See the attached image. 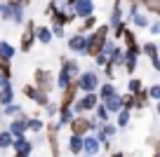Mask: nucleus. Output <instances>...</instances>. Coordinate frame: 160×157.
<instances>
[{
	"instance_id": "nucleus-1",
	"label": "nucleus",
	"mask_w": 160,
	"mask_h": 157,
	"mask_svg": "<svg viewBox=\"0 0 160 157\" xmlns=\"http://www.w3.org/2000/svg\"><path fill=\"white\" fill-rule=\"evenodd\" d=\"M108 35H111L108 24H101V26H97V28L92 31L90 35H85V40H87V42H85V54L94 59V56L99 54L101 49H104V45L108 42Z\"/></svg>"
},
{
	"instance_id": "nucleus-2",
	"label": "nucleus",
	"mask_w": 160,
	"mask_h": 157,
	"mask_svg": "<svg viewBox=\"0 0 160 157\" xmlns=\"http://www.w3.org/2000/svg\"><path fill=\"white\" fill-rule=\"evenodd\" d=\"M33 87L40 89V92H45V94H50L52 89H54V75L50 73V68H35Z\"/></svg>"
},
{
	"instance_id": "nucleus-3",
	"label": "nucleus",
	"mask_w": 160,
	"mask_h": 157,
	"mask_svg": "<svg viewBox=\"0 0 160 157\" xmlns=\"http://www.w3.org/2000/svg\"><path fill=\"white\" fill-rule=\"evenodd\" d=\"M97 103H99V96H97V92H90V94H82V96L75 98L73 106H71V110H73L75 115H85L87 110H94Z\"/></svg>"
},
{
	"instance_id": "nucleus-4",
	"label": "nucleus",
	"mask_w": 160,
	"mask_h": 157,
	"mask_svg": "<svg viewBox=\"0 0 160 157\" xmlns=\"http://www.w3.org/2000/svg\"><path fill=\"white\" fill-rule=\"evenodd\" d=\"M75 82H78V89L82 94H90V92H97L99 89V75L94 73V70H85V73H80L78 78H75Z\"/></svg>"
},
{
	"instance_id": "nucleus-5",
	"label": "nucleus",
	"mask_w": 160,
	"mask_h": 157,
	"mask_svg": "<svg viewBox=\"0 0 160 157\" xmlns=\"http://www.w3.org/2000/svg\"><path fill=\"white\" fill-rule=\"evenodd\" d=\"M35 21L33 19H28L24 24V31H21V40H19V52H24V54H28L31 52V47H33V42H35Z\"/></svg>"
},
{
	"instance_id": "nucleus-6",
	"label": "nucleus",
	"mask_w": 160,
	"mask_h": 157,
	"mask_svg": "<svg viewBox=\"0 0 160 157\" xmlns=\"http://www.w3.org/2000/svg\"><path fill=\"white\" fill-rule=\"evenodd\" d=\"M47 148L52 157H61V145H59V124L47 122Z\"/></svg>"
},
{
	"instance_id": "nucleus-7",
	"label": "nucleus",
	"mask_w": 160,
	"mask_h": 157,
	"mask_svg": "<svg viewBox=\"0 0 160 157\" xmlns=\"http://www.w3.org/2000/svg\"><path fill=\"white\" fill-rule=\"evenodd\" d=\"M71 136H87L90 134V117L85 115H73V120L68 122Z\"/></svg>"
},
{
	"instance_id": "nucleus-8",
	"label": "nucleus",
	"mask_w": 160,
	"mask_h": 157,
	"mask_svg": "<svg viewBox=\"0 0 160 157\" xmlns=\"http://www.w3.org/2000/svg\"><path fill=\"white\" fill-rule=\"evenodd\" d=\"M78 94H80V89H78V82H71V84H66L64 89H61V101H59V110H66V108H71L73 106V101L78 98Z\"/></svg>"
},
{
	"instance_id": "nucleus-9",
	"label": "nucleus",
	"mask_w": 160,
	"mask_h": 157,
	"mask_svg": "<svg viewBox=\"0 0 160 157\" xmlns=\"http://www.w3.org/2000/svg\"><path fill=\"white\" fill-rule=\"evenodd\" d=\"M120 40H122V47H125V52H132V54L141 56V45H139V40H137V33H134L132 28H125V31H122Z\"/></svg>"
},
{
	"instance_id": "nucleus-10",
	"label": "nucleus",
	"mask_w": 160,
	"mask_h": 157,
	"mask_svg": "<svg viewBox=\"0 0 160 157\" xmlns=\"http://www.w3.org/2000/svg\"><path fill=\"white\" fill-rule=\"evenodd\" d=\"M21 92H24V96H26V98H31L33 103H38L40 108H45L47 103H50V94L40 92V89H35L33 84H24V89H21Z\"/></svg>"
},
{
	"instance_id": "nucleus-11",
	"label": "nucleus",
	"mask_w": 160,
	"mask_h": 157,
	"mask_svg": "<svg viewBox=\"0 0 160 157\" xmlns=\"http://www.w3.org/2000/svg\"><path fill=\"white\" fill-rule=\"evenodd\" d=\"M12 148H14V155H21V157H31V152H33V143L24 136H14V141H12Z\"/></svg>"
},
{
	"instance_id": "nucleus-12",
	"label": "nucleus",
	"mask_w": 160,
	"mask_h": 157,
	"mask_svg": "<svg viewBox=\"0 0 160 157\" xmlns=\"http://www.w3.org/2000/svg\"><path fill=\"white\" fill-rule=\"evenodd\" d=\"M141 54L148 56L151 68H153V70H160V54H158V45H155V42H144V47H141Z\"/></svg>"
},
{
	"instance_id": "nucleus-13",
	"label": "nucleus",
	"mask_w": 160,
	"mask_h": 157,
	"mask_svg": "<svg viewBox=\"0 0 160 157\" xmlns=\"http://www.w3.org/2000/svg\"><path fill=\"white\" fill-rule=\"evenodd\" d=\"M73 12H75V17H80V19L92 17L94 14V0H75L73 2Z\"/></svg>"
},
{
	"instance_id": "nucleus-14",
	"label": "nucleus",
	"mask_w": 160,
	"mask_h": 157,
	"mask_svg": "<svg viewBox=\"0 0 160 157\" xmlns=\"http://www.w3.org/2000/svg\"><path fill=\"white\" fill-rule=\"evenodd\" d=\"M7 103H14V87H12L10 80H0V108L7 106Z\"/></svg>"
},
{
	"instance_id": "nucleus-15",
	"label": "nucleus",
	"mask_w": 160,
	"mask_h": 157,
	"mask_svg": "<svg viewBox=\"0 0 160 157\" xmlns=\"http://www.w3.org/2000/svg\"><path fill=\"white\" fill-rule=\"evenodd\" d=\"M26 122H28V115L26 113L17 115L14 120H10V129H7V131H10L12 136H24L26 134Z\"/></svg>"
},
{
	"instance_id": "nucleus-16",
	"label": "nucleus",
	"mask_w": 160,
	"mask_h": 157,
	"mask_svg": "<svg viewBox=\"0 0 160 157\" xmlns=\"http://www.w3.org/2000/svg\"><path fill=\"white\" fill-rule=\"evenodd\" d=\"M137 66H139V56L132 54V52H125V49H122V66H120V68H125V73L134 75Z\"/></svg>"
},
{
	"instance_id": "nucleus-17",
	"label": "nucleus",
	"mask_w": 160,
	"mask_h": 157,
	"mask_svg": "<svg viewBox=\"0 0 160 157\" xmlns=\"http://www.w3.org/2000/svg\"><path fill=\"white\" fill-rule=\"evenodd\" d=\"M85 35H80V33H75V35H71L68 40H66V45H68V49L71 52H75V54H85Z\"/></svg>"
},
{
	"instance_id": "nucleus-18",
	"label": "nucleus",
	"mask_w": 160,
	"mask_h": 157,
	"mask_svg": "<svg viewBox=\"0 0 160 157\" xmlns=\"http://www.w3.org/2000/svg\"><path fill=\"white\" fill-rule=\"evenodd\" d=\"M99 141H97L94 136H90V134H87V136H82V152H85L87 157H94L97 152H99Z\"/></svg>"
},
{
	"instance_id": "nucleus-19",
	"label": "nucleus",
	"mask_w": 160,
	"mask_h": 157,
	"mask_svg": "<svg viewBox=\"0 0 160 157\" xmlns=\"http://www.w3.org/2000/svg\"><path fill=\"white\" fill-rule=\"evenodd\" d=\"M132 101H134V103H132V108H137V110H144V108L151 106V98H148V94H146V89L132 94Z\"/></svg>"
},
{
	"instance_id": "nucleus-20",
	"label": "nucleus",
	"mask_w": 160,
	"mask_h": 157,
	"mask_svg": "<svg viewBox=\"0 0 160 157\" xmlns=\"http://www.w3.org/2000/svg\"><path fill=\"white\" fill-rule=\"evenodd\" d=\"M35 40L47 47V45L52 42V31L47 28V26H35Z\"/></svg>"
},
{
	"instance_id": "nucleus-21",
	"label": "nucleus",
	"mask_w": 160,
	"mask_h": 157,
	"mask_svg": "<svg viewBox=\"0 0 160 157\" xmlns=\"http://www.w3.org/2000/svg\"><path fill=\"white\" fill-rule=\"evenodd\" d=\"M97 26H99V21H97L94 14H92V17H85V19H82V24H80V28H78V33H80V35H87V33H92Z\"/></svg>"
},
{
	"instance_id": "nucleus-22",
	"label": "nucleus",
	"mask_w": 160,
	"mask_h": 157,
	"mask_svg": "<svg viewBox=\"0 0 160 157\" xmlns=\"http://www.w3.org/2000/svg\"><path fill=\"white\" fill-rule=\"evenodd\" d=\"M14 54H17V47H12L7 40H0V59L12 61V59H14Z\"/></svg>"
},
{
	"instance_id": "nucleus-23",
	"label": "nucleus",
	"mask_w": 160,
	"mask_h": 157,
	"mask_svg": "<svg viewBox=\"0 0 160 157\" xmlns=\"http://www.w3.org/2000/svg\"><path fill=\"white\" fill-rule=\"evenodd\" d=\"M61 68H64L66 73H71L73 78H78V75H80V66H78V61H75V59H66V56H64V59H61Z\"/></svg>"
},
{
	"instance_id": "nucleus-24",
	"label": "nucleus",
	"mask_w": 160,
	"mask_h": 157,
	"mask_svg": "<svg viewBox=\"0 0 160 157\" xmlns=\"http://www.w3.org/2000/svg\"><path fill=\"white\" fill-rule=\"evenodd\" d=\"M68 152L71 155H82V136H68Z\"/></svg>"
},
{
	"instance_id": "nucleus-25",
	"label": "nucleus",
	"mask_w": 160,
	"mask_h": 157,
	"mask_svg": "<svg viewBox=\"0 0 160 157\" xmlns=\"http://www.w3.org/2000/svg\"><path fill=\"white\" fill-rule=\"evenodd\" d=\"M115 87H113V82H104V84H99V101H106V98H111V96H115Z\"/></svg>"
},
{
	"instance_id": "nucleus-26",
	"label": "nucleus",
	"mask_w": 160,
	"mask_h": 157,
	"mask_svg": "<svg viewBox=\"0 0 160 157\" xmlns=\"http://www.w3.org/2000/svg\"><path fill=\"white\" fill-rule=\"evenodd\" d=\"M137 5H141L151 14H160V0H137Z\"/></svg>"
},
{
	"instance_id": "nucleus-27",
	"label": "nucleus",
	"mask_w": 160,
	"mask_h": 157,
	"mask_svg": "<svg viewBox=\"0 0 160 157\" xmlns=\"http://www.w3.org/2000/svg\"><path fill=\"white\" fill-rule=\"evenodd\" d=\"M104 103V108L108 110V113H118L122 106H120V94H115V96H111V98H106V101H101Z\"/></svg>"
},
{
	"instance_id": "nucleus-28",
	"label": "nucleus",
	"mask_w": 160,
	"mask_h": 157,
	"mask_svg": "<svg viewBox=\"0 0 160 157\" xmlns=\"http://www.w3.org/2000/svg\"><path fill=\"white\" fill-rule=\"evenodd\" d=\"M127 124H130V110H125V108H120L118 113H115V127H120V129H125Z\"/></svg>"
},
{
	"instance_id": "nucleus-29",
	"label": "nucleus",
	"mask_w": 160,
	"mask_h": 157,
	"mask_svg": "<svg viewBox=\"0 0 160 157\" xmlns=\"http://www.w3.org/2000/svg\"><path fill=\"white\" fill-rule=\"evenodd\" d=\"M94 113H97V122H99V124H104V122H108V117H111V113H108V110H106L104 108V103H97V106H94Z\"/></svg>"
},
{
	"instance_id": "nucleus-30",
	"label": "nucleus",
	"mask_w": 160,
	"mask_h": 157,
	"mask_svg": "<svg viewBox=\"0 0 160 157\" xmlns=\"http://www.w3.org/2000/svg\"><path fill=\"white\" fill-rule=\"evenodd\" d=\"M73 80H75L73 75H71V73H66V70L61 68V70H59V75H57V82H54V84H57V87H61V89H64L66 84H71Z\"/></svg>"
},
{
	"instance_id": "nucleus-31",
	"label": "nucleus",
	"mask_w": 160,
	"mask_h": 157,
	"mask_svg": "<svg viewBox=\"0 0 160 157\" xmlns=\"http://www.w3.org/2000/svg\"><path fill=\"white\" fill-rule=\"evenodd\" d=\"M45 129V122L40 117H28V122H26V131H42Z\"/></svg>"
},
{
	"instance_id": "nucleus-32",
	"label": "nucleus",
	"mask_w": 160,
	"mask_h": 157,
	"mask_svg": "<svg viewBox=\"0 0 160 157\" xmlns=\"http://www.w3.org/2000/svg\"><path fill=\"white\" fill-rule=\"evenodd\" d=\"M2 113H5L7 117H17V115H21L24 110H21L19 103H7V106H2Z\"/></svg>"
},
{
	"instance_id": "nucleus-33",
	"label": "nucleus",
	"mask_w": 160,
	"mask_h": 157,
	"mask_svg": "<svg viewBox=\"0 0 160 157\" xmlns=\"http://www.w3.org/2000/svg\"><path fill=\"white\" fill-rule=\"evenodd\" d=\"M12 141H14V136H12L7 129H5V131H0V150H10Z\"/></svg>"
},
{
	"instance_id": "nucleus-34",
	"label": "nucleus",
	"mask_w": 160,
	"mask_h": 157,
	"mask_svg": "<svg viewBox=\"0 0 160 157\" xmlns=\"http://www.w3.org/2000/svg\"><path fill=\"white\" fill-rule=\"evenodd\" d=\"M0 78L12 80V61H7V59H0Z\"/></svg>"
},
{
	"instance_id": "nucleus-35",
	"label": "nucleus",
	"mask_w": 160,
	"mask_h": 157,
	"mask_svg": "<svg viewBox=\"0 0 160 157\" xmlns=\"http://www.w3.org/2000/svg\"><path fill=\"white\" fill-rule=\"evenodd\" d=\"M73 120V110L71 108H66V110H59V127H68V122Z\"/></svg>"
},
{
	"instance_id": "nucleus-36",
	"label": "nucleus",
	"mask_w": 160,
	"mask_h": 157,
	"mask_svg": "<svg viewBox=\"0 0 160 157\" xmlns=\"http://www.w3.org/2000/svg\"><path fill=\"white\" fill-rule=\"evenodd\" d=\"M127 89H130V94H137V92H141V89H144V82H141L139 78H130Z\"/></svg>"
},
{
	"instance_id": "nucleus-37",
	"label": "nucleus",
	"mask_w": 160,
	"mask_h": 157,
	"mask_svg": "<svg viewBox=\"0 0 160 157\" xmlns=\"http://www.w3.org/2000/svg\"><path fill=\"white\" fill-rule=\"evenodd\" d=\"M12 12H14V7H10L7 2H2V5H0V19L12 21Z\"/></svg>"
},
{
	"instance_id": "nucleus-38",
	"label": "nucleus",
	"mask_w": 160,
	"mask_h": 157,
	"mask_svg": "<svg viewBox=\"0 0 160 157\" xmlns=\"http://www.w3.org/2000/svg\"><path fill=\"white\" fill-rule=\"evenodd\" d=\"M146 94H148L151 101H158L160 98V84H151V87L146 89Z\"/></svg>"
},
{
	"instance_id": "nucleus-39",
	"label": "nucleus",
	"mask_w": 160,
	"mask_h": 157,
	"mask_svg": "<svg viewBox=\"0 0 160 157\" xmlns=\"http://www.w3.org/2000/svg\"><path fill=\"white\" fill-rule=\"evenodd\" d=\"M12 21H14V24H24V10H21V7H14V12H12Z\"/></svg>"
},
{
	"instance_id": "nucleus-40",
	"label": "nucleus",
	"mask_w": 160,
	"mask_h": 157,
	"mask_svg": "<svg viewBox=\"0 0 160 157\" xmlns=\"http://www.w3.org/2000/svg\"><path fill=\"white\" fill-rule=\"evenodd\" d=\"M7 5H10V7H21V10H26V7L31 5V0H7Z\"/></svg>"
},
{
	"instance_id": "nucleus-41",
	"label": "nucleus",
	"mask_w": 160,
	"mask_h": 157,
	"mask_svg": "<svg viewBox=\"0 0 160 157\" xmlns=\"http://www.w3.org/2000/svg\"><path fill=\"white\" fill-rule=\"evenodd\" d=\"M50 31H52V38H66L64 26H50Z\"/></svg>"
},
{
	"instance_id": "nucleus-42",
	"label": "nucleus",
	"mask_w": 160,
	"mask_h": 157,
	"mask_svg": "<svg viewBox=\"0 0 160 157\" xmlns=\"http://www.w3.org/2000/svg\"><path fill=\"white\" fill-rule=\"evenodd\" d=\"M146 28L151 31V35H160V21H153V24H148Z\"/></svg>"
},
{
	"instance_id": "nucleus-43",
	"label": "nucleus",
	"mask_w": 160,
	"mask_h": 157,
	"mask_svg": "<svg viewBox=\"0 0 160 157\" xmlns=\"http://www.w3.org/2000/svg\"><path fill=\"white\" fill-rule=\"evenodd\" d=\"M111 157H127V155H125V152H113Z\"/></svg>"
},
{
	"instance_id": "nucleus-44",
	"label": "nucleus",
	"mask_w": 160,
	"mask_h": 157,
	"mask_svg": "<svg viewBox=\"0 0 160 157\" xmlns=\"http://www.w3.org/2000/svg\"><path fill=\"white\" fill-rule=\"evenodd\" d=\"M73 2L75 0H66V7H73Z\"/></svg>"
},
{
	"instance_id": "nucleus-45",
	"label": "nucleus",
	"mask_w": 160,
	"mask_h": 157,
	"mask_svg": "<svg viewBox=\"0 0 160 157\" xmlns=\"http://www.w3.org/2000/svg\"><path fill=\"white\" fill-rule=\"evenodd\" d=\"M127 2H130V5H132V2H137V0H127Z\"/></svg>"
},
{
	"instance_id": "nucleus-46",
	"label": "nucleus",
	"mask_w": 160,
	"mask_h": 157,
	"mask_svg": "<svg viewBox=\"0 0 160 157\" xmlns=\"http://www.w3.org/2000/svg\"><path fill=\"white\" fill-rule=\"evenodd\" d=\"M14 157H21V155H14Z\"/></svg>"
},
{
	"instance_id": "nucleus-47",
	"label": "nucleus",
	"mask_w": 160,
	"mask_h": 157,
	"mask_svg": "<svg viewBox=\"0 0 160 157\" xmlns=\"http://www.w3.org/2000/svg\"><path fill=\"white\" fill-rule=\"evenodd\" d=\"M0 80H2V78H0Z\"/></svg>"
}]
</instances>
